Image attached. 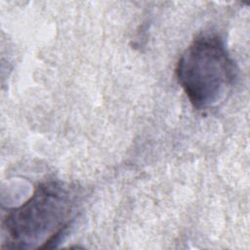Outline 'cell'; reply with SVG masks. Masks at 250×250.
Returning a JSON list of instances; mask_svg holds the SVG:
<instances>
[{
  "instance_id": "obj_2",
  "label": "cell",
  "mask_w": 250,
  "mask_h": 250,
  "mask_svg": "<svg viewBox=\"0 0 250 250\" xmlns=\"http://www.w3.org/2000/svg\"><path fill=\"white\" fill-rule=\"evenodd\" d=\"M176 76L191 104L206 108L221 101L235 77L234 64L222 39L197 37L181 56Z\"/></svg>"
},
{
  "instance_id": "obj_1",
  "label": "cell",
  "mask_w": 250,
  "mask_h": 250,
  "mask_svg": "<svg viewBox=\"0 0 250 250\" xmlns=\"http://www.w3.org/2000/svg\"><path fill=\"white\" fill-rule=\"evenodd\" d=\"M74 200L58 183H45L21 206L8 213L4 228L13 248H42L58 242L69 226Z\"/></svg>"
}]
</instances>
